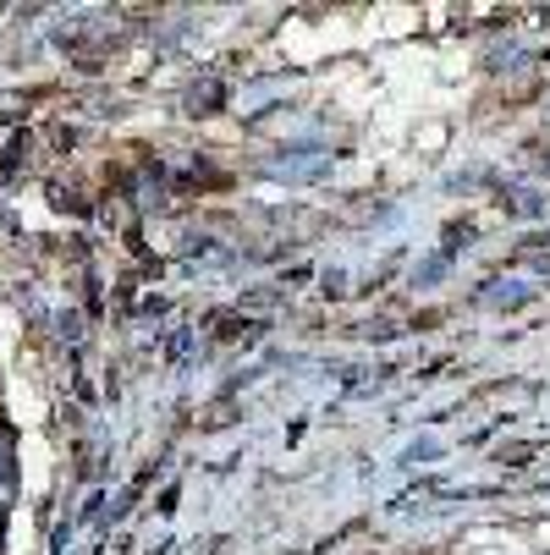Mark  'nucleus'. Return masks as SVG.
<instances>
[]
</instances>
